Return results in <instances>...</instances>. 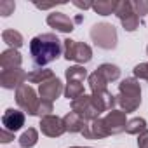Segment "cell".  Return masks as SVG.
I'll use <instances>...</instances> for the list:
<instances>
[{
	"mask_svg": "<svg viewBox=\"0 0 148 148\" xmlns=\"http://www.w3.org/2000/svg\"><path fill=\"white\" fill-rule=\"evenodd\" d=\"M63 52L61 40L54 33H42L32 38L30 42V56L35 66H45L56 61Z\"/></svg>",
	"mask_w": 148,
	"mask_h": 148,
	"instance_id": "1",
	"label": "cell"
},
{
	"mask_svg": "<svg viewBox=\"0 0 148 148\" xmlns=\"http://www.w3.org/2000/svg\"><path fill=\"white\" fill-rule=\"evenodd\" d=\"M117 103L122 108V112L131 113L136 112L141 105V86L136 79H124L119 84V94Z\"/></svg>",
	"mask_w": 148,
	"mask_h": 148,
	"instance_id": "2",
	"label": "cell"
},
{
	"mask_svg": "<svg viewBox=\"0 0 148 148\" xmlns=\"http://www.w3.org/2000/svg\"><path fill=\"white\" fill-rule=\"evenodd\" d=\"M91 38L98 47L105 51H112L117 47V30L110 23H96L91 28Z\"/></svg>",
	"mask_w": 148,
	"mask_h": 148,
	"instance_id": "3",
	"label": "cell"
},
{
	"mask_svg": "<svg viewBox=\"0 0 148 148\" xmlns=\"http://www.w3.org/2000/svg\"><path fill=\"white\" fill-rule=\"evenodd\" d=\"M63 54L68 61H75V63H89L92 59V49L91 45L84 44V42H77L66 38L63 40Z\"/></svg>",
	"mask_w": 148,
	"mask_h": 148,
	"instance_id": "4",
	"label": "cell"
},
{
	"mask_svg": "<svg viewBox=\"0 0 148 148\" xmlns=\"http://www.w3.org/2000/svg\"><path fill=\"white\" fill-rule=\"evenodd\" d=\"M16 103L28 115L37 117V110H38V105H40V98H37V92H35L33 87H30L26 84H23L21 87H18L16 89Z\"/></svg>",
	"mask_w": 148,
	"mask_h": 148,
	"instance_id": "5",
	"label": "cell"
},
{
	"mask_svg": "<svg viewBox=\"0 0 148 148\" xmlns=\"http://www.w3.org/2000/svg\"><path fill=\"white\" fill-rule=\"evenodd\" d=\"M71 112H75L77 115H80L86 122L96 120V119H99V115L103 113V112L98 108V105H96V101L92 99V96H87V94L77 98L75 101H71Z\"/></svg>",
	"mask_w": 148,
	"mask_h": 148,
	"instance_id": "6",
	"label": "cell"
},
{
	"mask_svg": "<svg viewBox=\"0 0 148 148\" xmlns=\"http://www.w3.org/2000/svg\"><path fill=\"white\" fill-rule=\"evenodd\" d=\"M115 16L120 19V23H122V26H124L125 32L138 30V26H139V16L134 12L132 2H129V0H120V2H117Z\"/></svg>",
	"mask_w": 148,
	"mask_h": 148,
	"instance_id": "7",
	"label": "cell"
},
{
	"mask_svg": "<svg viewBox=\"0 0 148 148\" xmlns=\"http://www.w3.org/2000/svg\"><path fill=\"white\" fill-rule=\"evenodd\" d=\"M25 80H28V73H25V70L21 68L2 70V73H0V86L4 89H18L25 84Z\"/></svg>",
	"mask_w": 148,
	"mask_h": 148,
	"instance_id": "8",
	"label": "cell"
},
{
	"mask_svg": "<svg viewBox=\"0 0 148 148\" xmlns=\"http://www.w3.org/2000/svg\"><path fill=\"white\" fill-rule=\"evenodd\" d=\"M103 122H105V125H106V129H108V132H110V136H112V134H120V132H124L129 120L125 119V112L112 110V112H108V113L103 117Z\"/></svg>",
	"mask_w": 148,
	"mask_h": 148,
	"instance_id": "9",
	"label": "cell"
},
{
	"mask_svg": "<svg viewBox=\"0 0 148 148\" xmlns=\"http://www.w3.org/2000/svg\"><path fill=\"white\" fill-rule=\"evenodd\" d=\"M40 131H42V134H45L49 138H59L61 134L66 132V127H64L63 119H59L56 115H47V117L40 119Z\"/></svg>",
	"mask_w": 148,
	"mask_h": 148,
	"instance_id": "10",
	"label": "cell"
},
{
	"mask_svg": "<svg viewBox=\"0 0 148 148\" xmlns=\"http://www.w3.org/2000/svg\"><path fill=\"white\" fill-rule=\"evenodd\" d=\"M61 92H63V84H61V80L58 77H54V79H51V80H47V82L38 86L40 98L45 99V101H51V103L54 99H58L61 96Z\"/></svg>",
	"mask_w": 148,
	"mask_h": 148,
	"instance_id": "11",
	"label": "cell"
},
{
	"mask_svg": "<svg viewBox=\"0 0 148 148\" xmlns=\"http://www.w3.org/2000/svg\"><path fill=\"white\" fill-rule=\"evenodd\" d=\"M47 25L61 33H71L73 28H75V21L70 19L66 14L63 12H51L47 16Z\"/></svg>",
	"mask_w": 148,
	"mask_h": 148,
	"instance_id": "12",
	"label": "cell"
},
{
	"mask_svg": "<svg viewBox=\"0 0 148 148\" xmlns=\"http://www.w3.org/2000/svg\"><path fill=\"white\" fill-rule=\"evenodd\" d=\"M2 125H4V129H7L11 132L19 131L25 125V113L19 110H14V108H7L2 115Z\"/></svg>",
	"mask_w": 148,
	"mask_h": 148,
	"instance_id": "13",
	"label": "cell"
},
{
	"mask_svg": "<svg viewBox=\"0 0 148 148\" xmlns=\"http://www.w3.org/2000/svg\"><path fill=\"white\" fill-rule=\"evenodd\" d=\"M82 136H84L86 139H103V138H108L110 132H108V129H106L103 119L99 117V119H96V120L87 122V125H86L84 131H82Z\"/></svg>",
	"mask_w": 148,
	"mask_h": 148,
	"instance_id": "14",
	"label": "cell"
},
{
	"mask_svg": "<svg viewBox=\"0 0 148 148\" xmlns=\"http://www.w3.org/2000/svg\"><path fill=\"white\" fill-rule=\"evenodd\" d=\"M21 63H23V56L19 54L18 49H7L0 54V66H2V70L19 68Z\"/></svg>",
	"mask_w": 148,
	"mask_h": 148,
	"instance_id": "15",
	"label": "cell"
},
{
	"mask_svg": "<svg viewBox=\"0 0 148 148\" xmlns=\"http://www.w3.org/2000/svg\"><path fill=\"white\" fill-rule=\"evenodd\" d=\"M91 96H92V99L96 101V105H98V108L101 112H112L113 106L117 105V98L108 89L106 91H99V92H92Z\"/></svg>",
	"mask_w": 148,
	"mask_h": 148,
	"instance_id": "16",
	"label": "cell"
},
{
	"mask_svg": "<svg viewBox=\"0 0 148 148\" xmlns=\"http://www.w3.org/2000/svg\"><path fill=\"white\" fill-rule=\"evenodd\" d=\"M63 122H64V127H66V132H82L84 127L87 125V122L77 115L75 112H68L64 117H63Z\"/></svg>",
	"mask_w": 148,
	"mask_h": 148,
	"instance_id": "17",
	"label": "cell"
},
{
	"mask_svg": "<svg viewBox=\"0 0 148 148\" xmlns=\"http://www.w3.org/2000/svg\"><path fill=\"white\" fill-rule=\"evenodd\" d=\"M64 77H66V80L68 82H84L86 79H89V75H87V70L84 68V66H70V68H66L64 70Z\"/></svg>",
	"mask_w": 148,
	"mask_h": 148,
	"instance_id": "18",
	"label": "cell"
},
{
	"mask_svg": "<svg viewBox=\"0 0 148 148\" xmlns=\"http://www.w3.org/2000/svg\"><path fill=\"white\" fill-rule=\"evenodd\" d=\"M115 9H117L115 0H98V2H92V11L99 16L115 14Z\"/></svg>",
	"mask_w": 148,
	"mask_h": 148,
	"instance_id": "19",
	"label": "cell"
},
{
	"mask_svg": "<svg viewBox=\"0 0 148 148\" xmlns=\"http://www.w3.org/2000/svg\"><path fill=\"white\" fill-rule=\"evenodd\" d=\"M2 40L11 47V49H19L23 45V35L18 30H4L2 32Z\"/></svg>",
	"mask_w": 148,
	"mask_h": 148,
	"instance_id": "20",
	"label": "cell"
},
{
	"mask_svg": "<svg viewBox=\"0 0 148 148\" xmlns=\"http://www.w3.org/2000/svg\"><path fill=\"white\" fill-rule=\"evenodd\" d=\"M54 79V71L49 68H42V70H33L28 73V82L32 84H44L47 80Z\"/></svg>",
	"mask_w": 148,
	"mask_h": 148,
	"instance_id": "21",
	"label": "cell"
},
{
	"mask_svg": "<svg viewBox=\"0 0 148 148\" xmlns=\"http://www.w3.org/2000/svg\"><path fill=\"white\" fill-rule=\"evenodd\" d=\"M98 71L106 79V82H115L120 77V68L112 63H103L101 66H98Z\"/></svg>",
	"mask_w": 148,
	"mask_h": 148,
	"instance_id": "22",
	"label": "cell"
},
{
	"mask_svg": "<svg viewBox=\"0 0 148 148\" xmlns=\"http://www.w3.org/2000/svg\"><path fill=\"white\" fill-rule=\"evenodd\" d=\"M89 87H91V92H99V91H106V86H108V82H106V79L101 75V73L96 70V71H92L91 75H89Z\"/></svg>",
	"mask_w": 148,
	"mask_h": 148,
	"instance_id": "23",
	"label": "cell"
},
{
	"mask_svg": "<svg viewBox=\"0 0 148 148\" xmlns=\"http://www.w3.org/2000/svg\"><path fill=\"white\" fill-rule=\"evenodd\" d=\"M19 145H21V148H32V146H35L37 145V141H38V132H37V129H33V127H28L21 136H19Z\"/></svg>",
	"mask_w": 148,
	"mask_h": 148,
	"instance_id": "24",
	"label": "cell"
},
{
	"mask_svg": "<svg viewBox=\"0 0 148 148\" xmlns=\"http://www.w3.org/2000/svg\"><path fill=\"white\" fill-rule=\"evenodd\" d=\"M146 131V120L141 119V117H134L127 122V127H125V132L127 134H132V136H139L141 132Z\"/></svg>",
	"mask_w": 148,
	"mask_h": 148,
	"instance_id": "25",
	"label": "cell"
},
{
	"mask_svg": "<svg viewBox=\"0 0 148 148\" xmlns=\"http://www.w3.org/2000/svg\"><path fill=\"white\" fill-rule=\"evenodd\" d=\"M84 84L82 82H68L66 87H64V96L70 99V101H75L77 98L84 96Z\"/></svg>",
	"mask_w": 148,
	"mask_h": 148,
	"instance_id": "26",
	"label": "cell"
},
{
	"mask_svg": "<svg viewBox=\"0 0 148 148\" xmlns=\"http://www.w3.org/2000/svg\"><path fill=\"white\" fill-rule=\"evenodd\" d=\"M52 110H54V108H52V103H51V101H45V99L40 98V105H38V110H37V117L44 119V117L51 115Z\"/></svg>",
	"mask_w": 148,
	"mask_h": 148,
	"instance_id": "27",
	"label": "cell"
},
{
	"mask_svg": "<svg viewBox=\"0 0 148 148\" xmlns=\"http://www.w3.org/2000/svg\"><path fill=\"white\" fill-rule=\"evenodd\" d=\"M14 9H16V4L12 2V0H2V2H0V14H2L4 18L11 16L14 12Z\"/></svg>",
	"mask_w": 148,
	"mask_h": 148,
	"instance_id": "28",
	"label": "cell"
},
{
	"mask_svg": "<svg viewBox=\"0 0 148 148\" xmlns=\"http://www.w3.org/2000/svg\"><path fill=\"white\" fill-rule=\"evenodd\" d=\"M134 77L148 82V63H139L134 66Z\"/></svg>",
	"mask_w": 148,
	"mask_h": 148,
	"instance_id": "29",
	"label": "cell"
},
{
	"mask_svg": "<svg viewBox=\"0 0 148 148\" xmlns=\"http://www.w3.org/2000/svg\"><path fill=\"white\" fill-rule=\"evenodd\" d=\"M132 9L139 18H143L145 14H148V2L146 0H136V2H132Z\"/></svg>",
	"mask_w": 148,
	"mask_h": 148,
	"instance_id": "30",
	"label": "cell"
},
{
	"mask_svg": "<svg viewBox=\"0 0 148 148\" xmlns=\"http://www.w3.org/2000/svg\"><path fill=\"white\" fill-rule=\"evenodd\" d=\"M12 139H14V132H11V131L2 127V131H0V141H2V143H9Z\"/></svg>",
	"mask_w": 148,
	"mask_h": 148,
	"instance_id": "31",
	"label": "cell"
},
{
	"mask_svg": "<svg viewBox=\"0 0 148 148\" xmlns=\"http://www.w3.org/2000/svg\"><path fill=\"white\" fill-rule=\"evenodd\" d=\"M138 146L139 148H148V129L138 136Z\"/></svg>",
	"mask_w": 148,
	"mask_h": 148,
	"instance_id": "32",
	"label": "cell"
},
{
	"mask_svg": "<svg viewBox=\"0 0 148 148\" xmlns=\"http://www.w3.org/2000/svg\"><path fill=\"white\" fill-rule=\"evenodd\" d=\"M73 5L79 7V9H92V2H73Z\"/></svg>",
	"mask_w": 148,
	"mask_h": 148,
	"instance_id": "33",
	"label": "cell"
},
{
	"mask_svg": "<svg viewBox=\"0 0 148 148\" xmlns=\"http://www.w3.org/2000/svg\"><path fill=\"white\" fill-rule=\"evenodd\" d=\"M38 9H51V7H54L56 4H35Z\"/></svg>",
	"mask_w": 148,
	"mask_h": 148,
	"instance_id": "34",
	"label": "cell"
},
{
	"mask_svg": "<svg viewBox=\"0 0 148 148\" xmlns=\"http://www.w3.org/2000/svg\"><path fill=\"white\" fill-rule=\"evenodd\" d=\"M70 148H91V146H70Z\"/></svg>",
	"mask_w": 148,
	"mask_h": 148,
	"instance_id": "35",
	"label": "cell"
},
{
	"mask_svg": "<svg viewBox=\"0 0 148 148\" xmlns=\"http://www.w3.org/2000/svg\"><path fill=\"white\" fill-rule=\"evenodd\" d=\"M146 54H148V45H146Z\"/></svg>",
	"mask_w": 148,
	"mask_h": 148,
	"instance_id": "36",
	"label": "cell"
}]
</instances>
